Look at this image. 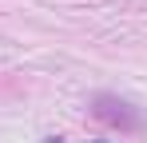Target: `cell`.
I'll use <instances>...</instances> for the list:
<instances>
[{
  "label": "cell",
  "instance_id": "6da1fadb",
  "mask_svg": "<svg viewBox=\"0 0 147 143\" xmlns=\"http://www.w3.org/2000/svg\"><path fill=\"white\" fill-rule=\"evenodd\" d=\"M48 143H64V139H48Z\"/></svg>",
  "mask_w": 147,
  "mask_h": 143
}]
</instances>
